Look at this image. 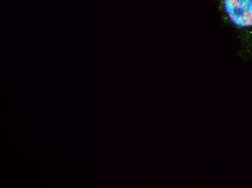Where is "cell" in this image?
<instances>
[{"label": "cell", "instance_id": "1", "mask_svg": "<svg viewBox=\"0 0 252 188\" xmlns=\"http://www.w3.org/2000/svg\"><path fill=\"white\" fill-rule=\"evenodd\" d=\"M222 18L241 31L252 30V0H214Z\"/></svg>", "mask_w": 252, "mask_h": 188}]
</instances>
